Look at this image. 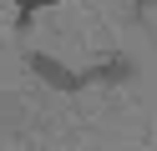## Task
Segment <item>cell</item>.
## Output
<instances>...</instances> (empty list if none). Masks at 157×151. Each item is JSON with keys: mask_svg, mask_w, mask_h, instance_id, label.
<instances>
[{"mask_svg": "<svg viewBox=\"0 0 157 151\" xmlns=\"http://www.w3.org/2000/svg\"><path fill=\"white\" fill-rule=\"evenodd\" d=\"M15 5H21V25H31V15H36V10L56 5V0H15Z\"/></svg>", "mask_w": 157, "mask_h": 151, "instance_id": "cell-1", "label": "cell"}, {"mask_svg": "<svg viewBox=\"0 0 157 151\" xmlns=\"http://www.w3.org/2000/svg\"><path fill=\"white\" fill-rule=\"evenodd\" d=\"M142 5H147V0H142Z\"/></svg>", "mask_w": 157, "mask_h": 151, "instance_id": "cell-2", "label": "cell"}]
</instances>
